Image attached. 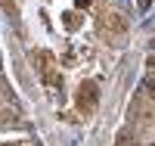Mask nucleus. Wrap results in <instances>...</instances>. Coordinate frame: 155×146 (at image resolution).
<instances>
[{
	"label": "nucleus",
	"mask_w": 155,
	"mask_h": 146,
	"mask_svg": "<svg viewBox=\"0 0 155 146\" xmlns=\"http://www.w3.org/2000/svg\"><path fill=\"white\" fill-rule=\"evenodd\" d=\"M78 109L87 112V115L96 109V84H93V81L81 84V90H78Z\"/></svg>",
	"instance_id": "nucleus-1"
},
{
	"label": "nucleus",
	"mask_w": 155,
	"mask_h": 146,
	"mask_svg": "<svg viewBox=\"0 0 155 146\" xmlns=\"http://www.w3.org/2000/svg\"><path fill=\"white\" fill-rule=\"evenodd\" d=\"M37 62H41L44 81H47V84H59V75H56V69H53V56H50V53H37Z\"/></svg>",
	"instance_id": "nucleus-2"
}]
</instances>
